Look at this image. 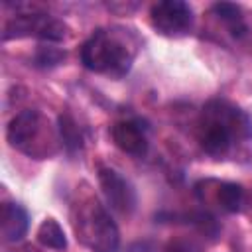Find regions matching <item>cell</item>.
I'll return each instance as SVG.
<instances>
[{
	"label": "cell",
	"mask_w": 252,
	"mask_h": 252,
	"mask_svg": "<svg viewBox=\"0 0 252 252\" xmlns=\"http://www.w3.org/2000/svg\"><path fill=\"white\" fill-rule=\"evenodd\" d=\"M197 138L209 156L220 158L236 140L252 138V118L226 100H211L201 112Z\"/></svg>",
	"instance_id": "6da1fadb"
},
{
	"label": "cell",
	"mask_w": 252,
	"mask_h": 252,
	"mask_svg": "<svg viewBox=\"0 0 252 252\" xmlns=\"http://www.w3.org/2000/svg\"><path fill=\"white\" fill-rule=\"evenodd\" d=\"M138 51V39L128 30L100 28L81 47V61L89 71L106 75L110 79L124 77Z\"/></svg>",
	"instance_id": "7a4b0ae2"
},
{
	"label": "cell",
	"mask_w": 252,
	"mask_h": 252,
	"mask_svg": "<svg viewBox=\"0 0 252 252\" xmlns=\"http://www.w3.org/2000/svg\"><path fill=\"white\" fill-rule=\"evenodd\" d=\"M73 226L77 238L93 252H116L120 242L118 228L96 199H87L75 207Z\"/></svg>",
	"instance_id": "3957f363"
},
{
	"label": "cell",
	"mask_w": 252,
	"mask_h": 252,
	"mask_svg": "<svg viewBox=\"0 0 252 252\" xmlns=\"http://www.w3.org/2000/svg\"><path fill=\"white\" fill-rule=\"evenodd\" d=\"M6 138L12 148H18L30 158H49L55 152V134L49 128V122L43 118V114L35 108L22 110L16 114L10 124Z\"/></svg>",
	"instance_id": "277c9868"
},
{
	"label": "cell",
	"mask_w": 252,
	"mask_h": 252,
	"mask_svg": "<svg viewBox=\"0 0 252 252\" xmlns=\"http://www.w3.org/2000/svg\"><path fill=\"white\" fill-rule=\"evenodd\" d=\"M65 33H67V26L61 20L41 12H28V14H16V18L8 22L2 37L4 39L39 37L45 41H59L65 37Z\"/></svg>",
	"instance_id": "5b68a950"
},
{
	"label": "cell",
	"mask_w": 252,
	"mask_h": 252,
	"mask_svg": "<svg viewBox=\"0 0 252 252\" xmlns=\"http://www.w3.org/2000/svg\"><path fill=\"white\" fill-rule=\"evenodd\" d=\"M150 20L163 35H183L193 26V8L181 0H161L152 6Z\"/></svg>",
	"instance_id": "8992f818"
},
{
	"label": "cell",
	"mask_w": 252,
	"mask_h": 252,
	"mask_svg": "<svg viewBox=\"0 0 252 252\" xmlns=\"http://www.w3.org/2000/svg\"><path fill=\"white\" fill-rule=\"evenodd\" d=\"M98 183L112 211L120 215H130L136 209V191L132 183L124 179L118 171L110 167H102L98 171Z\"/></svg>",
	"instance_id": "52a82bcc"
},
{
	"label": "cell",
	"mask_w": 252,
	"mask_h": 252,
	"mask_svg": "<svg viewBox=\"0 0 252 252\" xmlns=\"http://www.w3.org/2000/svg\"><path fill=\"white\" fill-rule=\"evenodd\" d=\"M110 136L114 144L130 156L140 158L148 150V126H144V122L138 118L116 122L110 130Z\"/></svg>",
	"instance_id": "ba28073f"
},
{
	"label": "cell",
	"mask_w": 252,
	"mask_h": 252,
	"mask_svg": "<svg viewBox=\"0 0 252 252\" xmlns=\"http://www.w3.org/2000/svg\"><path fill=\"white\" fill-rule=\"evenodd\" d=\"M30 226L26 209L18 203H6L2 207V236L6 242H18L24 238Z\"/></svg>",
	"instance_id": "9c48e42d"
},
{
	"label": "cell",
	"mask_w": 252,
	"mask_h": 252,
	"mask_svg": "<svg viewBox=\"0 0 252 252\" xmlns=\"http://www.w3.org/2000/svg\"><path fill=\"white\" fill-rule=\"evenodd\" d=\"M213 14L219 16L230 30V33L234 37H240L246 33V24H244V18H242V10L240 6L236 4H230V2H217L213 4Z\"/></svg>",
	"instance_id": "30bf717a"
},
{
	"label": "cell",
	"mask_w": 252,
	"mask_h": 252,
	"mask_svg": "<svg viewBox=\"0 0 252 252\" xmlns=\"http://www.w3.org/2000/svg\"><path fill=\"white\" fill-rule=\"evenodd\" d=\"M217 203L226 213H236L242 209L244 203V189L232 181H220L217 187Z\"/></svg>",
	"instance_id": "8fae6325"
},
{
	"label": "cell",
	"mask_w": 252,
	"mask_h": 252,
	"mask_svg": "<svg viewBox=\"0 0 252 252\" xmlns=\"http://www.w3.org/2000/svg\"><path fill=\"white\" fill-rule=\"evenodd\" d=\"M37 242L49 250H63L67 248V238L61 224L55 219H45L37 228Z\"/></svg>",
	"instance_id": "7c38bea8"
},
{
	"label": "cell",
	"mask_w": 252,
	"mask_h": 252,
	"mask_svg": "<svg viewBox=\"0 0 252 252\" xmlns=\"http://www.w3.org/2000/svg\"><path fill=\"white\" fill-rule=\"evenodd\" d=\"M57 132H59V140L63 144V148H67L69 152H75L83 146V136H81V130L79 126L75 124V120L67 114L59 116V126H57Z\"/></svg>",
	"instance_id": "4fadbf2b"
},
{
	"label": "cell",
	"mask_w": 252,
	"mask_h": 252,
	"mask_svg": "<svg viewBox=\"0 0 252 252\" xmlns=\"http://www.w3.org/2000/svg\"><path fill=\"white\" fill-rule=\"evenodd\" d=\"M63 61H65V51H61L57 47L41 45L35 53V65H39V67H53Z\"/></svg>",
	"instance_id": "5bb4252c"
},
{
	"label": "cell",
	"mask_w": 252,
	"mask_h": 252,
	"mask_svg": "<svg viewBox=\"0 0 252 252\" xmlns=\"http://www.w3.org/2000/svg\"><path fill=\"white\" fill-rule=\"evenodd\" d=\"M165 252H199V246L195 242H191V240L177 238V240H171L165 246Z\"/></svg>",
	"instance_id": "9a60e30c"
},
{
	"label": "cell",
	"mask_w": 252,
	"mask_h": 252,
	"mask_svg": "<svg viewBox=\"0 0 252 252\" xmlns=\"http://www.w3.org/2000/svg\"><path fill=\"white\" fill-rule=\"evenodd\" d=\"M26 252H39V250H35V248H28Z\"/></svg>",
	"instance_id": "2e32d148"
}]
</instances>
